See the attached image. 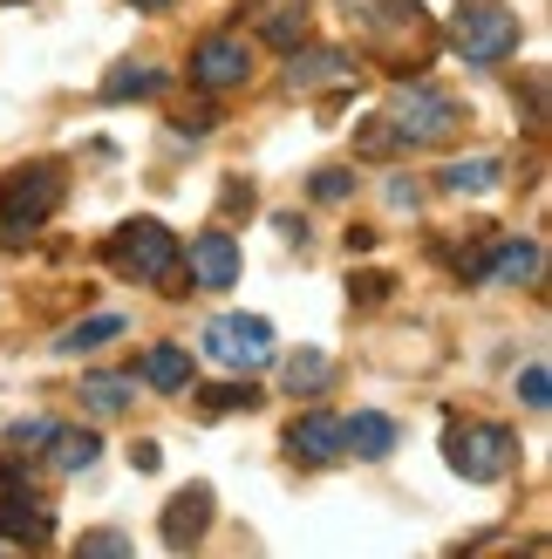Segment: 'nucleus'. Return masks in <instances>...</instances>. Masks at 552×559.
I'll list each match as a JSON object with an SVG mask.
<instances>
[{
	"mask_svg": "<svg viewBox=\"0 0 552 559\" xmlns=\"http://www.w3.org/2000/svg\"><path fill=\"white\" fill-rule=\"evenodd\" d=\"M205 525H212V485H184L171 506H164V546H171V552L199 546Z\"/></svg>",
	"mask_w": 552,
	"mask_h": 559,
	"instance_id": "9d476101",
	"label": "nucleus"
},
{
	"mask_svg": "<svg viewBox=\"0 0 552 559\" xmlns=\"http://www.w3.org/2000/svg\"><path fill=\"white\" fill-rule=\"evenodd\" d=\"M205 355L218 361V369H239V376H253L273 361V328L260 314H218L205 328Z\"/></svg>",
	"mask_w": 552,
	"mask_h": 559,
	"instance_id": "423d86ee",
	"label": "nucleus"
},
{
	"mask_svg": "<svg viewBox=\"0 0 552 559\" xmlns=\"http://www.w3.org/2000/svg\"><path fill=\"white\" fill-rule=\"evenodd\" d=\"M130 464H136V471H157V464H164V451H157V443L144 437V443H136V451H130Z\"/></svg>",
	"mask_w": 552,
	"mask_h": 559,
	"instance_id": "2f4dec72",
	"label": "nucleus"
},
{
	"mask_svg": "<svg viewBox=\"0 0 552 559\" xmlns=\"http://www.w3.org/2000/svg\"><path fill=\"white\" fill-rule=\"evenodd\" d=\"M362 151H369V157H396V151H403V136H396V123H389V117H375V123H362Z\"/></svg>",
	"mask_w": 552,
	"mask_h": 559,
	"instance_id": "a878e982",
	"label": "nucleus"
},
{
	"mask_svg": "<svg viewBox=\"0 0 552 559\" xmlns=\"http://www.w3.org/2000/svg\"><path fill=\"white\" fill-rule=\"evenodd\" d=\"M280 382L293 389V396H321V389L335 382V361H327L321 348H300V355H287V369H280Z\"/></svg>",
	"mask_w": 552,
	"mask_h": 559,
	"instance_id": "6ab92c4d",
	"label": "nucleus"
},
{
	"mask_svg": "<svg viewBox=\"0 0 552 559\" xmlns=\"http://www.w3.org/2000/svg\"><path fill=\"white\" fill-rule=\"evenodd\" d=\"M389 123H396L403 144H444V136H457L464 109H457L451 96L423 90V82H409V90H396V96H389Z\"/></svg>",
	"mask_w": 552,
	"mask_h": 559,
	"instance_id": "39448f33",
	"label": "nucleus"
},
{
	"mask_svg": "<svg viewBox=\"0 0 552 559\" xmlns=\"http://www.w3.org/2000/svg\"><path fill=\"white\" fill-rule=\"evenodd\" d=\"M144 382L151 389H184L191 382V348H178V342H157V348H144Z\"/></svg>",
	"mask_w": 552,
	"mask_h": 559,
	"instance_id": "f3484780",
	"label": "nucleus"
},
{
	"mask_svg": "<svg viewBox=\"0 0 552 559\" xmlns=\"http://www.w3.org/2000/svg\"><path fill=\"white\" fill-rule=\"evenodd\" d=\"M75 552H82V559H123V552H136V539H130V533H82Z\"/></svg>",
	"mask_w": 552,
	"mask_h": 559,
	"instance_id": "b1692460",
	"label": "nucleus"
},
{
	"mask_svg": "<svg viewBox=\"0 0 552 559\" xmlns=\"http://www.w3.org/2000/svg\"><path fill=\"white\" fill-rule=\"evenodd\" d=\"M136 403V376H82V409L89 416H123Z\"/></svg>",
	"mask_w": 552,
	"mask_h": 559,
	"instance_id": "dca6fc26",
	"label": "nucleus"
},
{
	"mask_svg": "<svg viewBox=\"0 0 552 559\" xmlns=\"http://www.w3.org/2000/svg\"><path fill=\"white\" fill-rule=\"evenodd\" d=\"M348 191H355V171H348V164H321V171H314V199H321V205L348 199Z\"/></svg>",
	"mask_w": 552,
	"mask_h": 559,
	"instance_id": "393cba45",
	"label": "nucleus"
},
{
	"mask_svg": "<svg viewBox=\"0 0 552 559\" xmlns=\"http://www.w3.org/2000/svg\"><path fill=\"white\" fill-rule=\"evenodd\" d=\"M123 334V314H89V321H75V328H62V355H82V348H96V342H117Z\"/></svg>",
	"mask_w": 552,
	"mask_h": 559,
	"instance_id": "4be33fe9",
	"label": "nucleus"
},
{
	"mask_svg": "<svg viewBox=\"0 0 552 559\" xmlns=\"http://www.w3.org/2000/svg\"><path fill=\"white\" fill-rule=\"evenodd\" d=\"M191 280H199L205 294H226L232 280H239V239L218 233V226L199 233V239H191Z\"/></svg>",
	"mask_w": 552,
	"mask_h": 559,
	"instance_id": "1a4fd4ad",
	"label": "nucleus"
},
{
	"mask_svg": "<svg viewBox=\"0 0 552 559\" xmlns=\"http://www.w3.org/2000/svg\"><path fill=\"white\" fill-rule=\"evenodd\" d=\"M245 75H253V48H245L239 35H205L199 48H191V82H199V90L226 96Z\"/></svg>",
	"mask_w": 552,
	"mask_h": 559,
	"instance_id": "0eeeda50",
	"label": "nucleus"
},
{
	"mask_svg": "<svg viewBox=\"0 0 552 559\" xmlns=\"http://www.w3.org/2000/svg\"><path fill=\"white\" fill-rule=\"evenodd\" d=\"M518 396H526V409H545V403H552V376H545V361H526V376H518Z\"/></svg>",
	"mask_w": 552,
	"mask_h": 559,
	"instance_id": "bb28decb",
	"label": "nucleus"
},
{
	"mask_svg": "<svg viewBox=\"0 0 552 559\" xmlns=\"http://www.w3.org/2000/svg\"><path fill=\"white\" fill-rule=\"evenodd\" d=\"M389 205H396V212H417V185L396 178V185H389Z\"/></svg>",
	"mask_w": 552,
	"mask_h": 559,
	"instance_id": "c756f323",
	"label": "nucleus"
},
{
	"mask_svg": "<svg viewBox=\"0 0 552 559\" xmlns=\"http://www.w3.org/2000/svg\"><path fill=\"white\" fill-rule=\"evenodd\" d=\"M103 253H109V266H117L123 280L157 287V280H171V266H178V239H171V226H157V218H130V226L109 233Z\"/></svg>",
	"mask_w": 552,
	"mask_h": 559,
	"instance_id": "f03ea898",
	"label": "nucleus"
},
{
	"mask_svg": "<svg viewBox=\"0 0 552 559\" xmlns=\"http://www.w3.org/2000/svg\"><path fill=\"white\" fill-rule=\"evenodd\" d=\"M444 457L457 478H471V485H491V478H505L512 457H518V437L505 424H464L444 437Z\"/></svg>",
	"mask_w": 552,
	"mask_h": 559,
	"instance_id": "7ed1b4c3",
	"label": "nucleus"
},
{
	"mask_svg": "<svg viewBox=\"0 0 552 559\" xmlns=\"http://www.w3.org/2000/svg\"><path fill=\"white\" fill-rule=\"evenodd\" d=\"M389 294H396V280H389V273H355V280H348V300H362V307L389 300Z\"/></svg>",
	"mask_w": 552,
	"mask_h": 559,
	"instance_id": "cd10ccee",
	"label": "nucleus"
},
{
	"mask_svg": "<svg viewBox=\"0 0 552 559\" xmlns=\"http://www.w3.org/2000/svg\"><path fill=\"white\" fill-rule=\"evenodd\" d=\"M164 90V69H151V62H123L117 75L103 82V103H136V96H157Z\"/></svg>",
	"mask_w": 552,
	"mask_h": 559,
	"instance_id": "aec40b11",
	"label": "nucleus"
},
{
	"mask_svg": "<svg viewBox=\"0 0 552 559\" xmlns=\"http://www.w3.org/2000/svg\"><path fill=\"white\" fill-rule=\"evenodd\" d=\"M48 533H55L48 506L21 478H8V491H0V546H41Z\"/></svg>",
	"mask_w": 552,
	"mask_h": 559,
	"instance_id": "6e6552de",
	"label": "nucleus"
},
{
	"mask_svg": "<svg viewBox=\"0 0 552 559\" xmlns=\"http://www.w3.org/2000/svg\"><path fill=\"white\" fill-rule=\"evenodd\" d=\"M341 451H355L362 464H382V457L396 451V424H389L382 409H362V416H348V424H341Z\"/></svg>",
	"mask_w": 552,
	"mask_h": 559,
	"instance_id": "4468645a",
	"label": "nucleus"
},
{
	"mask_svg": "<svg viewBox=\"0 0 552 559\" xmlns=\"http://www.w3.org/2000/svg\"><path fill=\"white\" fill-rule=\"evenodd\" d=\"M491 246V280H499V287H532L539 280V239H484Z\"/></svg>",
	"mask_w": 552,
	"mask_h": 559,
	"instance_id": "2eb2a0df",
	"label": "nucleus"
},
{
	"mask_svg": "<svg viewBox=\"0 0 552 559\" xmlns=\"http://www.w3.org/2000/svg\"><path fill=\"white\" fill-rule=\"evenodd\" d=\"M41 451H48V464H55V471H89V464H96V451H103V437H96V430H48Z\"/></svg>",
	"mask_w": 552,
	"mask_h": 559,
	"instance_id": "a211bd4d",
	"label": "nucleus"
},
{
	"mask_svg": "<svg viewBox=\"0 0 552 559\" xmlns=\"http://www.w3.org/2000/svg\"><path fill=\"white\" fill-rule=\"evenodd\" d=\"M205 409H212V416L260 409V389H253V382H212V389H205Z\"/></svg>",
	"mask_w": 552,
	"mask_h": 559,
	"instance_id": "5701e85b",
	"label": "nucleus"
},
{
	"mask_svg": "<svg viewBox=\"0 0 552 559\" xmlns=\"http://www.w3.org/2000/svg\"><path fill=\"white\" fill-rule=\"evenodd\" d=\"M348 75H355V55L348 48H308V41H300L293 62H287L293 90H321V82H348Z\"/></svg>",
	"mask_w": 552,
	"mask_h": 559,
	"instance_id": "ddd939ff",
	"label": "nucleus"
},
{
	"mask_svg": "<svg viewBox=\"0 0 552 559\" xmlns=\"http://www.w3.org/2000/svg\"><path fill=\"white\" fill-rule=\"evenodd\" d=\"M518 14L491 8V0H464V14L451 21V48L464 55V62H505V55L518 48Z\"/></svg>",
	"mask_w": 552,
	"mask_h": 559,
	"instance_id": "20e7f679",
	"label": "nucleus"
},
{
	"mask_svg": "<svg viewBox=\"0 0 552 559\" xmlns=\"http://www.w3.org/2000/svg\"><path fill=\"white\" fill-rule=\"evenodd\" d=\"M226 212H253V191H245L239 178H226Z\"/></svg>",
	"mask_w": 552,
	"mask_h": 559,
	"instance_id": "7c9ffc66",
	"label": "nucleus"
},
{
	"mask_svg": "<svg viewBox=\"0 0 552 559\" xmlns=\"http://www.w3.org/2000/svg\"><path fill=\"white\" fill-rule=\"evenodd\" d=\"M0 8H8V0H0Z\"/></svg>",
	"mask_w": 552,
	"mask_h": 559,
	"instance_id": "72a5a7b5",
	"label": "nucleus"
},
{
	"mask_svg": "<svg viewBox=\"0 0 552 559\" xmlns=\"http://www.w3.org/2000/svg\"><path fill=\"white\" fill-rule=\"evenodd\" d=\"M136 8H151V14H157V8H171V0H136Z\"/></svg>",
	"mask_w": 552,
	"mask_h": 559,
	"instance_id": "473e14b6",
	"label": "nucleus"
},
{
	"mask_svg": "<svg viewBox=\"0 0 552 559\" xmlns=\"http://www.w3.org/2000/svg\"><path fill=\"white\" fill-rule=\"evenodd\" d=\"M55 205H62V164H14L8 178H0V226L8 233H35L55 218Z\"/></svg>",
	"mask_w": 552,
	"mask_h": 559,
	"instance_id": "f257e3e1",
	"label": "nucleus"
},
{
	"mask_svg": "<svg viewBox=\"0 0 552 559\" xmlns=\"http://www.w3.org/2000/svg\"><path fill=\"white\" fill-rule=\"evenodd\" d=\"M245 14L260 21V41L266 48H287V55L314 35V27H308V0H253Z\"/></svg>",
	"mask_w": 552,
	"mask_h": 559,
	"instance_id": "9b49d317",
	"label": "nucleus"
},
{
	"mask_svg": "<svg viewBox=\"0 0 552 559\" xmlns=\"http://www.w3.org/2000/svg\"><path fill=\"white\" fill-rule=\"evenodd\" d=\"M287 451H293L300 464H335V457H341V416L308 409V416L287 430Z\"/></svg>",
	"mask_w": 552,
	"mask_h": 559,
	"instance_id": "f8f14e48",
	"label": "nucleus"
},
{
	"mask_svg": "<svg viewBox=\"0 0 552 559\" xmlns=\"http://www.w3.org/2000/svg\"><path fill=\"white\" fill-rule=\"evenodd\" d=\"M48 430H55V424H14V430H8V443H14V451H27V443L41 451V443H48Z\"/></svg>",
	"mask_w": 552,
	"mask_h": 559,
	"instance_id": "c85d7f7f",
	"label": "nucleus"
},
{
	"mask_svg": "<svg viewBox=\"0 0 552 559\" xmlns=\"http://www.w3.org/2000/svg\"><path fill=\"white\" fill-rule=\"evenodd\" d=\"M499 178H505V164L499 157H457V164H444V185L451 191H499Z\"/></svg>",
	"mask_w": 552,
	"mask_h": 559,
	"instance_id": "412c9836",
	"label": "nucleus"
}]
</instances>
